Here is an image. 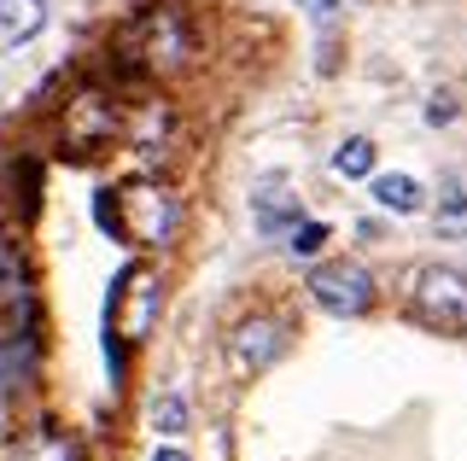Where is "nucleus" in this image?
<instances>
[{"label":"nucleus","mask_w":467,"mask_h":461,"mask_svg":"<svg viewBox=\"0 0 467 461\" xmlns=\"http://www.w3.org/2000/svg\"><path fill=\"white\" fill-rule=\"evenodd\" d=\"M438 240H467V193H462V181H444V193H438Z\"/></svg>","instance_id":"13"},{"label":"nucleus","mask_w":467,"mask_h":461,"mask_svg":"<svg viewBox=\"0 0 467 461\" xmlns=\"http://www.w3.org/2000/svg\"><path fill=\"white\" fill-rule=\"evenodd\" d=\"M292 228H298V193H281V187H263L257 193V234H292Z\"/></svg>","instance_id":"11"},{"label":"nucleus","mask_w":467,"mask_h":461,"mask_svg":"<svg viewBox=\"0 0 467 461\" xmlns=\"http://www.w3.org/2000/svg\"><path fill=\"white\" fill-rule=\"evenodd\" d=\"M333 169H339V176H350V181H357V176H374V140H345V147L339 152H333Z\"/></svg>","instance_id":"15"},{"label":"nucleus","mask_w":467,"mask_h":461,"mask_svg":"<svg viewBox=\"0 0 467 461\" xmlns=\"http://www.w3.org/2000/svg\"><path fill=\"white\" fill-rule=\"evenodd\" d=\"M158 304H164V286H158V269L146 263H123L111 281L106 298V333H117L123 344H140L158 322Z\"/></svg>","instance_id":"4"},{"label":"nucleus","mask_w":467,"mask_h":461,"mask_svg":"<svg viewBox=\"0 0 467 461\" xmlns=\"http://www.w3.org/2000/svg\"><path fill=\"white\" fill-rule=\"evenodd\" d=\"M374 199L386 210L409 216V210H420V181L415 176H374Z\"/></svg>","instance_id":"14"},{"label":"nucleus","mask_w":467,"mask_h":461,"mask_svg":"<svg viewBox=\"0 0 467 461\" xmlns=\"http://www.w3.org/2000/svg\"><path fill=\"white\" fill-rule=\"evenodd\" d=\"M152 421H158V432H170V438H175V432H187V403L182 397H158V409H152Z\"/></svg>","instance_id":"16"},{"label":"nucleus","mask_w":467,"mask_h":461,"mask_svg":"<svg viewBox=\"0 0 467 461\" xmlns=\"http://www.w3.org/2000/svg\"><path fill=\"white\" fill-rule=\"evenodd\" d=\"M111 140H123V99L106 88H77L58 111V152L65 158H94Z\"/></svg>","instance_id":"3"},{"label":"nucleus","mask_w":467,"mask_h":461,"mask_svg":"<svg viewBox=\"0 0 467 461\" xmlns=\"http://www.w3.org/2000/svg\"><path fill=\"white\" fill-rule=\"evenodd\" d=\"M164 135H170V106L164 99H135V106H123V140L135 152H158Z\"/></svg>","instance_id":"9"},{"label":"nucleus","mask_w":467,"mask_h":461,"mask_svg":"<svg viewBox=\"0 0 467 461\" xmlns=\"http://www.w3.org/2000/svg\"><path fill=\"white\" fill-rule=\"evenodd\" d=\"M427 118H432V123H450V118H456V106H450V94H438V99H432V106H427Z\"/></svg>","instance_id":"18"},{"label":"nucleus","mask_w":467,"mask_h":461,"mask_svg":"<svg viewBox=\"0 0 467 461\" xmlns=\"http://www.w3.org/2000/svg\"><path fill=\"white\" fill-rule=\"evenodd\" d=\"M94 216H99V228H111V234L123 240V246L158 251V246H170L175 222H182V205H175V193L158 187V181H123L117 193L94 199Z\"/></svg>","instance_id":"2"},{"label":"nucleus","mask_w":467,"mask_h":461,"mask_svg":"<svg viewBox=\"0 0 467 461\" xmlns=\"http://www.w3.org/2000/svg\"><path fill=\"white\" fill-rule=\"evenodd\" d=\"M41 374V339H36V322L24 327H6L0 333V403H18Z\"/></svg>","instance_id":"7"},{"label":"nucleus","mask_w":467,"mask_h":461,"mask_svg":"<svg viewBox=\"0 0 467 461\" xmlns=\"http://www.w3.org/2000/svg\"><path fill=\"white\" fill-rule=\"evenodd\" d=\"M281 351H286V327L275 322V315H245V322L228 333V363H234V374H263Z\"/></svg>","instance_id":"8"},{"label":"nucleus","mask_w":467,"mask_h":461,"mask_svg":"<svg viewBox=\"0 0 467 461\" xmlns=\"http://www.w3.org/2000/svg\"><path fill=\"white\" fill-rule=\"evenodd\" d=\"M18 461H82V456H77V444H70L65 432H53V426H36V432L24 438Z\"/></svg>","instance_id":"12"},{"label":"nucleus","mask_w":467,"mask_h":461,"mask_svg":"<svg viewBox=\"0 0 467 461\" xmlns=\"http://www.w3.org/2000/svg\"><path fill=\"white\" fill-rule=\"evenodd\" d=\"M409 310L415 322L444 327V333H467V269L450 263H427L415 269V286H409Z\"/></svg>","instance_id":"5"},{"label":"nucleus","mask_w":467,"mask_h":461,"mask_svg":"<svg viewBox=\"0 0 467 461\" xmlns=\"http://www.w3.org/2000/svg\"><path fill=\"white\" fill-rule=\"evenodd\" d=\"M152 461H187V456H182V450H158Z\"/></svg>","instance_id":"20"},{"label":"nucleus","mask_w":467,"mask_h":461,"mask_svg":"<svg viewBox=\"0 0 467 461\" xmlns=\"http://www.w3.org/2000/svg\"><path fill=\"white\" fill-rule=\"evenodd\" d=\"M310 298L327 315H368L374 310V275L362 263H350V257L321 263V269H310Z\"/></svg>","instance_id":"6"},{"label":"nucleus","mask_w":467,"mask_h":461,"mask_svg":"<svg viewBox=\"0 0 467 461\" xmlns=\"http://www.w3.org/2000/svg\"><path fill=\"white\" fill-rule=\"evenodd\" d=\"M321 240H327V228H321V222H298V228L286 234V246H292V257H316Z\"/></svg>","instance_id":"17"},{"label":"nucleus","mask_w":467,"mask_h":461,"mask_svg":"<svg viewBox=\"0 0 467 461\" xmlns=\"http://www.w3.org/2000/svg\"><path fill=\"white\" fill-rule=\"evenodd\" d=\"M187 59H193V30H187L182 6H140L111 41V65H117L123 82L170 77V70H182Z\"/></svg>","instance_id":"1"},{"label":"nucleus","mask_w":467,"mask_h":461,"mask_svg":"<svg viewBox=\"0 0 467 461\" xmlns=\"http://www.w3.org/2000/svg\"><path fill=\"white\" fill-rule=\"evenodd\" d=\"M310 12H316V24H333V12H339V0H310Z\"/></svg>","instance_id":"19"},{"label":"nucleus","mask_w":467,"mask_h":461,"mask_svg":"<svg viewBox=\"0 0 467 461\" xmlns=\"http://www.w3.org/2000/svg\"><path fill=\"white\" fill-rule=\"evenodd\" d=\"M41 30H47V0H0V47H18Z\"/></svg>","instance_id":"10"}]
</instances>
